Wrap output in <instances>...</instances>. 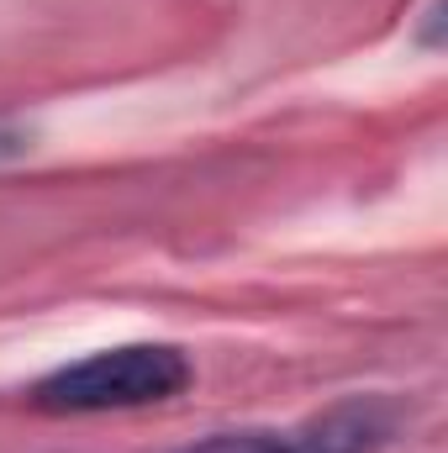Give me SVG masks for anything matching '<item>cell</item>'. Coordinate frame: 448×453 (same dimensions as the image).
I'll use <instances>...</instances> for the list:
<instances>
[{"mask_svg":"<svg viewBox=\"0 0 448 453\" xmlns=\"http://www.w3.org/2000/svg\"><path fill=\"white\" fill-rule=\"evenodd\" d=\"M185 385H190V358L174 342H121L53 369L32 390V401L37 411L53 417H101V411L158 406Z\"/></svg>","mask_w":448,"mask_h":453,"instance_id":"cell-1","label":"cell"},{"mask_svg":"<svg viewBox=\"0 0 448 453\" xmlns=\"http://www.w3.org/2000/svg\"><path fill=\"white\" fill-rule=\"evenodd\" d=\"M396 433V411L385 401H343L301 427H248L212 433L180 453H380Z\"/></svg>","mask_w":448,"mask_h":453,"instance_id":"cell-2","label":"cell"},{"mask_svg":"<svg viewBox=\"0 0 448 453\" xmlns=\"http://www.w3.org/2000/svg\"><path fill=\"white\" fill-rule=\"evenodd\" d=\"M21 148H27V132H21V127H5V121H0V164H5V158H16Z\"/></svg>","mask_w":448,"mask_h":453,"instance_id":"cell-3","label":"cell"}]
</instances>
